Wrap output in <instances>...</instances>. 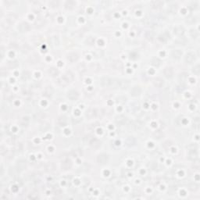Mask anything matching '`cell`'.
Segmentation results:
<instances>
[{
    "label": "cell",
    "instance_id": "30bf717a",
    "mask_svg": "<svg viewBox=\"0 0 200 200\" xmlns=\"http://www.w3.org/2000/svg\"><path fill=\"white\" fill-rule=\"evenodd\" d=\"M181 55H182V52H181L178 49L173 50V51L171 52V57L175 60H178L181 58Z\"/></svg>",
    "mask_w": 200,
    "mask_h": 200
},
{
    "label": "cell",
    "instance_id": "9a60e30c",
    "mask_svg": "<svg viewBox=\"0 0 200 200\" xmlns=\"http://www.w3.org/2000/svg\"><path fill=\"white\" fill-rule=\"evenodd\" d=\"M67 60L71 63L76 62L78 60V55L75 52H70L67 55Z\"/></svg>",
    "mask_w": 200,
    "mask_h": 200
},
{
    "label": "cell",
    "instance_id": "816d5d0a",
    "mask_svg": "<svg viewBox=\"0 0 200 200\" xmlns=\"http://www.w3.org/2000/svg\"><path fill=\"white\" fill-rule=\"evenodd\" d=\"M194 125L195 126H199V118H195V119H194Z\"/></svg>",
    "mask_w": 200,
    "mask_h": 200
},
{
    "label": "cell",
    "instance_id": "f907efd6",
    "mask_svg": "<svg viewBox=\"0 0 200 200\" xmlns=\"http://www.w3.org/2000/svg\"><path fill=\"white\" fill-rule=\"evenodd\" d=\"M101 4L102 5V6H109V5H110V2L102 1V2H101Z\"/></svg>",
    "mask_w": 200,
    "mask_h": 200
},
{
    "label": "cell",
    "instance_id": "44dd1931",
    "mask_svg": "<svg viewBox=\"0 0 200 200\" xmlns=\"http://www.w3.org/2000/svg\"><path fill=\"white\" fill-rule=\"evenodd\" d=\"M39 56L38 54H33L32 56L29 57V61H30V63H32V64H35V63H37L38 62H39Z\"/></svg>",
    "mask_w": 200,
    "mask_h": 200
},
{
    "label": "cell",
    "instance_id": "ab89813d",
    "mask_svg": "<svg viewBox=\"0 0 200 200\" xmlns=\"http://www.w3.org/2000/svg\"><path fill=\"white\" fill-rule=\"evenodd\" d=\"M17 63L16 61H10V62H8L7 63V67H9L10 68H14L15 67H17Z\"/></svg>",
    "mask_w": 200,
    "mask_h": 200
},
{
    "label": "cell",
    "instance_id": "b9f144b4",
    "mask_svg": "<svg viewBox=\"0 0 200 200\" xmlns=\"http://www.w3.org/2000/svg\"><path fill=\"white\" fill-rule=\"evenodd\" d=\"M196 19H195V17H189L187 18V20H186V22L187 23H190V24H192V23H195Z\"/></svg>",
    "mask_w": 200,
    "mask_h": 200
},
{
    "label": "cell",
    "instance_id": "d6a6232c",
    "mask_svg": "<svg viewBox=\"0 0 200 200\" xmlns=\"http://www.w3.org/2000/svg\"><path fill=\"white\" fill-rule=\"evenodd\" d=\"M16 18H17V17H16V16H15L14 14H9V15L6 17V20H8L9 22L11 23V24H12V23H13V22H14V21L16 20Z\"/></svg>",
    "mask_w": 200,
    "mask_h": 200
},
{
    "label": "cell",
    "instance_id": "e0dca14e",
    "mask_svg": "<svg viewBox=\"0 0 200 200\" xmlns=\"http://www.w3.org/2000/svg\"><path fill=\"white\" fill-rule=\"evenodd\" d=\"M163 5V2L160 1V0H156V1H152L150 2V6L152 9H159Z\"/></svg>",
    "mask_w": 200,
    "mask_h": 200
},
{
    "label": "cell",
    "instance_id": "f1b7e54d",
    "mask_svg": "<svg viewBox=\"0 0 200 200\" xmlns=\"http://www.w3.org/2000/svg\"><path fill=\"white\" fill-rule=\"evenodd\" d=\"M145 38L149 41H152L154 38V32L152 31H148L147 32L145 33Z\"/></svg>",
    "mask_w": 200,
    "mask_h": 200
},
{
    "label": "cell",
    "instance_id": "c3c4849f",
    "mask_svg": "<svg viewBox=\"0 0 200 200\" xmlns=\"http://www.w3.org/2000/svg\"><path fill=\"white\" fill-rule=\"evenodd\" d=\"M86 42H87V43H88V45H92V44L95 42V38H93L92 37H89V38L87 39V41H86Z\"/></svg>",
    "mask_w": 200,
    "mask_h": 200
},
{
    "label": "cell",
    "instance_id": "4fadbf2b",
    "mask_svg": "<svg viewBox=\"0 0 200 200\" xmlns=\"http://www.w3.org/2000/svg\"><path fill=\"white\" fill-rule=\"evenodd\" d=\"M174 33L178 36H182L184 34V29L181 26H177L174 28Z\"/></svg>",
    "mask_w": 200,
    "mask_h": 200
},
{
    "label": "cell",
    "instance_id": "d590c367",
    "mask_svg": "<svg viewBox=\"0 0 200 200\" xmlns=\"http://www.w3.org/2000/svg\"><path fill=\"white\" fill-rule=\"evenodd\" d=\"M152 64L153 66H155V67H158L159 65L160 64V60H159L158 58H156V57H154L152 60Z\"/></svg>",
    "mask_w": 200,
    "mask_h": 200
},
{
    "label": "cell",
    "instance_id": "836d02e7",
    "mask_svg": "<svg viewBox=\"0 0 200 200\" xmlns=\"http://www.w3.org/2000/svg\"><path fill=\"white\" fill-rule=\"evenodd\" d=\"M168 38H169V34H168L167 32H165L164 34H162L161 35L159 36V38H160L162 42H165V41L167 40Z\"/></svg>",
    "mask_w": 200,
    "mask_h": 200
},
{
    "label": "cell",
    "instance_id": "8fae6325",
    "mask_svg": "<svg viewBox=\"0 0 200 200\" xmlns=\"http://www.w3.org/2000/svg\"><path fill=\"white\" fill-rule=\"evenodd\" d=\"M131 95L132 96H138L141 93H142V89L139 87V86H134L131 90Z\"/></svg>",
    "mask_w": 200,
    "mask_h": 200
},
{
    "label": "cell",
    "instance_id": "5bb4252c",
    "mask_svg": "<svg viewBox=\"0 0 200 200\" xmlns=\"http://www.w3.org/2000/svg\"><path fill=\"white\" fill-rule=\"evenodd\" d=\"M111 67L115 70H120L122 68V63L120 60H114L111 62Z\"/></svg>",
    "mask_w": 200,
    "mask_h": 200
},
{
    "label": "cell",
    "instance_id": "7402d4cb",
    "mask_svg": "<svg viewBox=\"0 0 200 200\" xmlns=\"http://www.w3.org/2000/svg\"><path fill=\"white\" fill-rule=\"evenodd\" d=\"M27 165H26V162L24 161V160H20L19 162L17 163V170H24L25 168H26Z\"/></svg>",
    "mask_w": 200,
    "mask_h": 200
},
{
    "label": "cell",
    "instance_id": "2e32d148",
    "mask_svg": "<svg viewBox=\"0 0 200 200\" xmlns=\"http://www.w3.org/2000/svg\"><path fill=\"white\" fill-rule=\"evenodd\" d=\"M178 11V5L176 3H172L168 6L167 8V12L171 13V14H174Z\"/></svg>",
    "mask_w": 200,
    "mask_h": 200
},
{
    "label": "cell",
    "instance_id": "ac0fdd59",
    "mask_svg": "<svg viewBox=\"0 0 200 200\" xmlns=\"http://www.w3.org/2000/svg\"><path fill=\"white\" fill-rule=\"evenodd\" d=\"M188 158L192 160H195L198 159V152L196 150L192 149L188 152Z\"/></svg>",
    "mask_w": 200,
    "mask_h": 200
},
{
    "label": "cell",
    "instance_id": "d6986e66",
    "mask_svg": "<svg viewBox=\"0 0 200 200\" xmlns=\"http://www.w3.org/2000/svg\"><path fill=\"white\" fill-rule=\"evenodd\" d=\"M127 117L124 115H119L117 116L116 118V122L118 124H124L125 123L127 122Z\"/></svg>",
    "mask_w": 200,
    "mask_h": 200
},
{
    "label": "cell",
    "instance_id": "7c38bea8",
    "mask_svg": "<svg viewBox=\"0 0 200 200\" xmlns=\"http://www.w3.org/2000/svg\"><path fill=\"white\" fill-rule=\"evenodd\" d=\"M72 167V162L70 159H66L62 163V168L64 170H69Z\"/></svg>",
    "mask_w": 200,
    "mask_h": 200
},
{
    "label": "cell",
    "instance_id": "f6af8a7d",
    "mask_svg": "<svg viewBox=\"0 0 200 200\" xmlns=\"http://www.w3.org/2000/svg\"><path fill=\"white\" fill-rule=\"evenodd\" d=\"M29 73L28 72V71H25V72H24L23 73V75H22V78L23 79H25V80H27V79H28L29 78Z\"/></svg>",
    "mask_w": 200,
    "mask_h": 200
},
{
    "label": "cell",
    "instance_id": "74e56055",
    "mask_svg": "<svg viewBox=\"0 0 200 200\" xmlns=\"http://www.w3.org/2000/svg\"><path fill=\"white\" fill-rule=\"evenodd\" d=\"M58 122L60 123V124L62 125V126H64L66 124H67V119L65 117H60L58 119Z\"/></svg>",
    "mask_w": 200,
    "mask_h": 200
},
{
    "label": "cell",
    "instance_id": "f546056e",
    "mask_svg": "<svg viewBox=\"0 0 200 200\" xmlns=\"http://www.w3.org/2000/svg\"><path fill=\"white\" fill-rule=\"evenodd\" d=\"M30 123V118L28 117H24L21 120V124L23 126H28Z\"/></svg>",
    "mask_w": 200,
    "mask_h": 200
},
{
    "label": "cell",
    "instance_id": "7dc6e473",
    "mask_svg": "<svg viewBox=\"0 0 200 200\" xmlns=\"http://www.w3.org/2000/svg\"><path fill=\"white\" fill-rule=\"evenodd\" d=\"M95 56H96V57H102L103 55V52L102 50H97V51L95 52Z\"/></svg>",
    "mask_w": 200,
    "mask_h": 200
},
{
    "label": "cell",
    "instance_id": "4dcf8cb0",
    "mask_svg": "<svg viewBox=\"0 0 200 200\" xmlns=\"http://www.w3.org/2000/svg\"><path fill=\"white\" fill-rule=\"evenodd\" d=\"M49 42L52 45H58L60 42H59V38L58 37H52L51 38L49 39Z\"/></svg>",
    "mask_w": 200,
    "mask_h": 200
},
{
    "label": "cell",
    "instance_id": "83f0119b",
    "mask_svg": "<svg viewBox=\"0 0 200 200\" xmlns=\"http://www.w3.org/2000/svg\"><path fill=\"white\" fill-rule=\"evenodd\" d=\"M56 170V166L53 163H49L46 165V170L49 172H52Z\"/></svg>",
    "mask_w": 200,
    "mask_h": 200
},
{
    "label": "cell",
    "instance_id": "681fc988",
    "mask_svg": "<svg viewBox=\"0 0 200 200\" xmlns=\"http://www.w3.org/2000/svg\"><path fill=\"white\" fill-rule=\"evenodd\" d=\"M186 78H187V76H186L185 74H181L180 76H179V78L181 80V81H184L186 79Z\"/></svg>",
    "mask_w": 200,
    "mask_h": 200
},
{
    "label": "cell",
    "instance_id": "7bdbcfd3",
    "mask_svg": "<svg viewBox=\"0 0 200 200\" xmlns=\"http://www.w3.org/2000/svg\"><path fill=\"white\" fill-rule=\"evenodd\" d=\"M153 135H154V137H155V138H160L163 136V134L160 132V131H156V132L154 133Z\"/></svg>",
    "mask_w": 200,
    "mask_h": 200
},
{
    "label": "cell",
    "instance_id": "f5cc1de1",
    "mask_svg": "<svg viewBox=\"0 0 200 200\" xmlns=\"http://www.w3.org/2000/svg\"><path fill=\"white\" fill-rule=\"evenodd\" d=\"M21 149H22V145L20 143H19L17 145V151H21Z\"/></svg>",
    "mask_w": 200,
    "mask_h": 200
},
{
    "label": "cell",
    "instance_id": "f35d334b",
    "mask_svg": "<svg viewBox=\"0 0 200 200\" xmlns=\"http://www.w3.org/2000/svg\"><path fill=\"white\" fill-rule=\"evenodd\" d=\"M76 5V3L74 1H67L66 2V7L67 8H71L73 6H74Z\"/></svg>",
    "mask_w": 200,
    "mask_h": 200
},
{
    "label": "cell",
    "instance_id": "8992f818",
    "mask_svg": "<svg viewBox=\"0 0 200 200\" xmlns=\"http://www.w3.org/2000/svg\"><path fill=\"white\" fill-rule=\"evenodd\" d=\"M163 74L167 78L170 79L174 77V70L171 67H165L163 70Z\"/></svg>",
    "mask_w": 200,
    "mask_h": 200
},
{
    "label": "cell",
    "instance_id": "d4e9b609",
    "mask_svg": "<svg viewBox=\"0 0 200 200\" xmlns=\"http://www.w3.org/2000/svg\"><path fill=\"white\" fill-rule=\"evenodd\" d=\"M135 142H136V140L134 137H128L125 140V143L127 144V145H128V146H132V145L135 144Z\"/></svg>",
    "mask_w": 200,
    "mask_h": 200
},
{
    "label": "cell",
    "instance_id": "9c48e42d",
    "mask_svg": "<svg viewBox=\"0 0 200 200\" xmlns=\"http://www.w3.org/2000/svg\"><path fill=\"white\" fill-rule=\"evenodd\" d=\"M67 97L71 100H77L78 99V93L74 90H70L67 92Z\"/></svg>",
    "mask_w": 200,
    "mask_h": 200
},
{
    "label": "cell",
    "instance_id": "4316f807",
    "mask_svg": "<svg viewBox=\"0 0 200 200\" xmlns=\"http://www.w3.org/2000/svg\"><path fill=\"white\" fill-rule=\"evenodd\" d=\"M49 74L50 76H52V77H56L59 74V70L56 69V68L52 67L49 70Z\"/></svg>",
    "mask_w": 200,
    "mask_h": 200
},
{
    "label": "cell",
    "instance_id": "3957f363",
    "mask_svg": "<svg viewBox=\"0 0 200 200\" xmlns=\"http://www.w3.org/2000/svg\"><path fill=\"white\" fill-rule=\"evenodd\" d=\"M129 81L128 80H115V86L116 88H120L122 89L127 88L129 86Z\"/></svg>",
    "mask_w": 200,
    "mask_h": 200
},
{
    "label": "cell",
    "instance_id": "ba28073f",
    "mask_svg": "<svg viewBox=\"0 0 200 200\" xmlns=\"http://www.w3.org/2000/svg\"><path fill=\"white\" fill-rule=\"evenodd\" d=\"M98 162L100 164H106V163L108 162L109 160V156L106 155L105 153H102V154H100V155L98 156Z\"/></svg>",
    "mask_w": 200,
    "mask_h": 200
},
{
    "label": "cell",
    "instance_id": "ee69618b",
    "mask_svg": "<svg viewBox=\"0 0 200 200\" xmlns=\"http://www.w3.org/2000/svg\"><path fill=\"white\" fill-rule=\"evenodd\" d=\"M49 6H52V7H55V6H58L59 5V2L58 1H50L49 2Z\"/></svg>",
    "mask_w": 200,
    "mask_h": 200
},
{
    "label": "cell",
    "instance_id": "484cf974",
    "mask_svg": "<svg viewBox=\"0 0 200 200\" xmlns=\"http://www.w3.org/2000/svg\"><path fill=\"white\" fill-rule=\"evenodd\" d=\"M131 127H132L134 130H139L142 127V123L140 122L139 120L134 121L132 123V124H131Z\"/></svg>",
    "mask_w": 200,
    "mask_h": 200
},
{
    "label": "cell",
    "instance_id": "52a82bcc",
    "mask_svg": "<svg viewBox=\"0 0 200 200\" xmlns=\"http://www.w3.org/2000/svg\"><path fill=\"white\" fill-rule=\"evenodd\" d=\"M86 117H87L88 119H92V118L95 117L97 115V110L96 109H94V108H90L87 110L85 113Z\"/></svg>",
    "mask_w": 200,
    "mask_h": 200
},
{
    "label": "cell",
    "instance_id": "1f68e13d",
    "mask_svg": "<svg viewBox=\"0 0 200 200\" xmlns=\"http://www.w3.org/2000/svg\"><path fill=\"white\" fill-rule=\"evenodd\" d=\"M49 128H50V126H49V124H48V123H44V124H42L40 127V130L42 131H46Z\"/></svg>",
    "mask_w": 200,
    "mask_h": 200
},
{
    "label": "cell",
    "instance_id": "603a6c76",
    "mask_svg": "<svg viewBox=\"0 0 200 200\" xmlns=\"http://www.w3.org/2000/svg\"><path fill=\"white\" fill-rule=\"evenodd\" d=\"M153 84L155 85L156 88H161L163 85V81L160 78H156L153 80Z\"/></svg>",
    "mask_w": 200,
    "mask_h": 200
},
{
    "label": "cell",
    "instance_id": "bcb514c9",
    "mask_svg": "<svg viewBox=\"0 0 200 200\" xmlns=\"http://www.w3.org/2000/svg\"><path fill=\"white\" fill-rule=\"evenodd\" d=\"M92 70H93L94 71L97 72V71L99 70L100 67H99V65H98V64H93V65H92Z\"/></svg>",
    "mask_w": 200,
    "mask_h": 200
},
{
    "label": "cell",
    "instance_id": "6da1fadb",
    "mask_svg": "<svg viewBox=\"0 0 200 200\" xmlns=\"http://www.w3.org/2000/svg\"><path fill=\"white\" fill-rule=\"evenodd\" d=\"M74 80V75L71 72H67L63 74L61 78L58 79L57 82L60 86H67L70 83H71Z\"/></svg>",
    "mask_w": 200,
    "mask_h": 200
},
{
    "label": "cell",
    "instance_id": "7a4b0ae2",
    "mask_svg": "<svg viewBox=\"0 0 200 200\" xmlns=\"http://www.w3.org/2000/svg\"><path fill=\"white\" fill-rule=\"evenodd\" d=\"M100 82H101V84L103 87H106V88L113 87V86L114 87L115 86V80L109 78V77H104V78H101Z\"/></svg>",
    "mask_w": 200,
    "mask_h": 200
},
{
    "label": "cell",
    "instance_id": "ffe728a7",
    "mask_svg": "<svg viewBox=\"0 0 200 200\" xmlns=\"http://www.w3.org/2000/svg\"><path fill=\"white\" fill-rule=\"evenodd\" d=\"M90 145L91 147H92L93 149H98L100 147V145H101V142H100L98 139L94 138L90 142Z\"/></svg>",
    "mask_w": 200,
    "mask_h": 200
},
{
    "label": "cell",
    "instance_id": "8d00e7d4",
    "mask_svg": "<svg viewBox=\"0 0 200 200\" xmlns=\"http://www.w3.org/2000/svg\"><path fill=\"white\" fill-rule=\"evenodd\" d=\"M192 72L194 73L195 74H196V75H199V73H200V67H199V64L195 65V66L193 67Z\"/></svg>",
    "mask_w": 200,
    "mask_h": 200
},
{
    "label": "cell",
    "instance_id": "277c9868",
    "mask_svg": "<svg viewBox=\"0 0 200 200\" xmlns=\"http://www.w3.org/2000/svg\"><path fill=\"white\" fill-rule=\"evenodd\" d=\"M195 59H196V56H195V54L193 52H188L187 55L185 56L184 60L185 62L188 63V64H191L193 62L195 61Z\"/></svg>",
    "mask_w": 200,
    "mask_h": 200
},
{
    "label": "cell",
    "instance_id": "5b68a950",
    "mask_svg": "<svg viewBox=\"0 0 200 200\" xmlns=\"http://www.w3.org/2000/svg\"><path fill=\"white\" fill-rule=\"evenodd\" d=\"M18 30L22 33L28 32V31L30 30V25L27 22H22L21 24L18 26Z\"/></svg>",
    "mask_w": 200,
    "mask_h": 200
},
{
    "label": "cell",
    "instance_id": "cb8c5ba5",
    "mask_svg": "<svg viewBox=\"0 0 200 200\" xmlns=\"http://www.w3.org/2000/svg\"><path fill=\"white\" fill-rule=\"evenodd\" d=\"M53 94V88L51 87V86H48V87L45 88V92H44V95L47 97H50L51 95Z\"/></svg>",
    "mask_w": 200,
    "mask_h": 200
},
{
    "label": "cell",
    "instance_id": "e575fe53",
    "mask_svg": "<svg viewBox=\"0 0 200 200\" xmlns=\"http://www.w3.org/2000/svg\"><path fill=\"white\" fill-rule=\"evenodd\" d=\"M78 70L80 73H83L86 70V67L84 63H80V64L78 66Z\"/></svg>",
    "mask_w": 200,
    "mask_h": 200
},
{
    "label": "cell",
    "instance_id": "60d3db41",
    "mask_svg": "<svg viewBox=\"0 0 200 200\" xmlns=\"http://www.w3.org/2000/svg\"><path fill=\"white\" fill-rule=\"evenodd\" d=\"M190 34L193 38H197V37H198V32L195 30H191Z\"/></svg>",
    "mask_w": 200,
    "mask_h": 200
}]
</instances>
